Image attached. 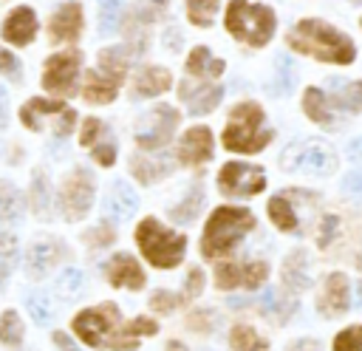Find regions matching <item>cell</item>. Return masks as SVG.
Wrapping results in <instances>:
<instances>
[{"label":"cell","mask_w":362,"mask_h":351,"mask_svg":"<svg viewBox=\"0 0 362 351\" xmlns=\"http://www.w3.org/2000/svg\"><path fill=\"white\" fill-rule=\"evenodd\" d=\"M71 328L82 343H88L93 348H110V351H133V348H139V334L158 331V326L150 317H136V320L124 323L116 303L82 309L74 317Z\"/></svg>","instance_id":"cell-1"},{"label":"cell","mask_w":362,"mask_h":351,"mask_svg":"<svg viewBox=\"0 0 362 351\" xmlns=\"http://www.w3.org/2000/svg\"><path fill=\"white\" fill-rule=\"evenodd\" d=\"M288 48H294L297 54L314 57L317 62H331V65H351L356 57V45L348 34H342L339 28H334L325 20L317 17H305L300 20L288 37H286Z\"/></svg>","instance_id":"cell-2"},{"label":"cell","mask_w":362,"mask_h":351,"mask_svg":"<svg viewBox=\"0 0 362 351\" xmlns=\"http://www.w3.org/2000/svg\"><path fill=\"white\" fill-rule=\"evenodd\" d=\"M252 229H255V215L246 207H218L201 232V255L209 260L223 258Z\"/></svg>","instance_id":"cell-3"},{"label":"cell","mask_w":362,"mask_h":351,"mask_svg":"<svg viewBox=\"0 0 362 351\" xmlns=\"http://www.w3.org/2000/svg\"><path fill=\"white\" fill-rule=\"evenodd\" d=\"M263 122H266V113L257 102H238L229 110V119L221 136L223 147L232 153H260L274 139V130H269Z\"/></svg>","instance_id":"cell-4"},{"label":"cell","mask_w":362,"mask_h":351,"mask_svg":"<svg viewBox=\"0 0 362 351\" xmlns=\"http://www.w3.org/2000/svg\"><path fill=\"white\" fill-rule=\"evenodd\" d=\"M136 51V45H113V48H102L99 51V68L88 71L85 76V88H82V99L93 102V105H107L116 99L119 85L127 74L130 65V54Z\"/></svg>","instance_id":"cell-5"},{"label":"cell","mask_w":362,"mask_h":351,"mask_svg":"<svg viewBox=\"0 0 362 351\" xmlns=\"http://www.w3.org/2000/svg\"><path fill=\"white\" fill-rule=\"evenodd\" d=\"M223 25L226 31L252 45V48H263L272 37H274V28H277V17L269 6L263 3H249V0H229L226 6V17H223Z\"/></svg>","instance_id":"cell-6"},{"label":"cell","mask_w":362,"mask_h":351,"mask_svg":"<svg viewBox=\"0 0 362 351\" xmlns=\"http://www.w3.org/2000/svg\"><path fill=\"white\" fill-rule=\"evenodd\" d=\"M136 243L144 255V260L156 269H175L181 258L187 255V238L181 232L167 229L156 218H144L136 226Z\"/></svg>","instance_id":"cell-7"},{"label":"cell","mask_w":362,"mask_h":351,"mask_svg":"<svg viewBox=\"0 0 362 351\" xmlns=\"http://www.w3.org/2000/svg\"><path fill=\"white\" fill-rule=\"evenodd\" d=\"M280 167L286 173H303V176H331L339 167V159L334 153V147L322 139H300L294 144H288L280 156Z\"/></svg>","instance_id":"cell-8"},{"label":"cell","mask_w":362,"mask_h":351,"mask_svg":"<svg viewBox=\"0 0 362 351\" xmlns=\"http://www.w3.org/2000/svg\"><path fill=\"white\" fill-rule=\"evenodd\" d=\"M181 122V113L173 108V105H158V108H150L139 122H136V130H133V139L141 150H158L164 147L170 139H173V130L178 127Z\"/></svg>","instance_id":"cell-9"},{"label":"cell","mask_w":362,"mask_h":351,"mask_svg":"<svg viewBox=\"0 0 362 351\" xmlns=\"http://www.w3.org/2000/svg\"><path fill=\"white\" fill-rule=\"evenodd\" d=\"M20 122H23L28 130H42L45 122H54V133H57V136H68V133L74 130L76 113H74L65 102H54V99L34 96V99H28V102L20 108Z\"/></svg>","instance_id":"cell-10"},{"label":"cell","mask_w":362,"mask_h":351,"mask_svg":"<svg viewBox=\"0 0 362 351\" xmlns=\"http://www.w3.org/2000/svg\"><path fill=\"white\" fill-rule=\"evenodd\" d=\"M311 204H320V195L311 192V190H283L277 192L274 198H269V218L277 229L283 232H303V215H300V207H311Z\"/></svg>","instance_id":"cell-11"},{"label":"cell","mask_w":362,"mask_h":351,"mask_svg":"<svg viewBox=\"0 0 362 351\" xmlns=\"http://www.w3.org/2000/svg\"><path fill=\"white\" fill-rule=\"evenodd\" d=\"M266 187V173L257 164H246V161H226L218 170V190L223 195L232 198H243V195H257Z\"/></svg>","instance_id":"cell-12"},{"label":"cell","mask_w":362,"mask_h":351,"mask_svg":"<svg viewBox=\"0 0 362 351\" xmlns=\"http://www.w3.org/2000/svg\"><path fill=\"white\" fill-rule=\"evenodd\" d=\"M79 51H59L45 59L42 68V88L57 96H74L76 93V76H79Z\"/></svg>","instance_id":"cell-13"},{"label":"cell","mask_w":362,"mask_h":351,"mask_svg":"<svg viewBox=\"0 0 362 351\" xmlns=\"http://www.w3.org/2000/svg\"><path fill=\"white\" fill-rule=\"evenodd\" d=\"M93 204V178L85 167H76L59 187V207L68 221H82Z\"/></svg>","instance_id":"cell-14"},{"label":"cell","mask_w":362,"mask_h":351,"mask_svg":"<svg viewBox=\"0 0 362 351\" xmlns=\"http://www.w3.org/2000/svg\"><path fill=\"white\" fill-rule=\"evenodd\" d=\"M269 277V263L252 260V263H218L215 266V286L218 289H257Z\"/></svg>","instance_id":"cell-15"},{"label":"cell","mask_w":362,"mask_h":351,"mask_svg":"<svg viewBox=\"0 0 362 351\" xmlns=\"http://www.w3.org/2000/svg\"><path fill=\"white\" fill-rule=\"evenodd\" d=\"M178 99L187 102L189 113L201 116V113H209V110H215V108L221 105L223 88L215 85V82H201V79H189V76H187V79L178 85Z\"/></svg>","instance_id":"cell-16"},{"label":"cell","mask_w":362,"mask_h":351,"mask_svg":"<svg viewBox=\"0 0 362 351\" xmlns=\"http://www.w3.org/2000/svg\"><path fill=\"white\" fill-rule=\"evenodd\" d=\"M348 300H351L348 277L342 272H331L322 280V289L317 294V311L322 317H339V314L348 311Z\"/></svg>","instance_id":"cell-17"},{"label":"cell","mask_w":362,"mask_h":351,"mask_svg":"<svg viewBox=\"0 0 362 351\" xmlns=\"http://www.w3.org/2000/svg\"><path fill=\"white\" fill-rule=\"evenodd\" d=\"M212 159V130L204 127V125H195L189 127L184 136H181V144H178V161L187 164V167H201Z\"/></svg>","instance_id":"cell-18"},{"label":"cell","mask_w":362,"mask_h":351,"mask_svg":"<svg viewBox=\"0 0 362 351\" xmlns=\"http://www.w3.org/2000/svg\"><path fill=\"white\" fill-rule=\"evenodd\" d=\"M62 258H65V246L59 241H37L25 252V272L28 277H45Z\"/></svg>","instance_id":"cell-19"},{"label":"cell","mask_w":362,"mask_h":351,"mask_svg":"<svg viewBox=\"0 0 362 351\" xmlns=\"http://www.w3.org/2000/svg\"><path fill=\"white\" fill-rule=\"evenodd\" d=\"M105 275H107L110 286H116V289H141L144 280H147L141 266H139V260L133 255H127V252L113 255L107 260V266H105Z\"/></svg>","instance_id":"cell-20"},{"label":"cell","mask_w":362,"mask_h":351,"mask_svg":"<svg viewBox=\"0 0 362 351\" xmlns=\"http://www.w3.org/2000/svg\"><path fill=\"white\" fill-rule=\"evenodd\" d=\"M48 34H51V42H74L82 34V6L62 3L48 23Z\"/></svg>","instance_id":"cell-21"},{"label":"cell","mask_w":362,"mask_h":351,"mask_svg":"<svg viewBox=\"0 0 362 351\" xmlns=\"http://www.w3.org/2000/svg\"><path fill=\"white\" fill-rule=\"evenodd\" d=\"M37 37V14L28 6H17L6 20H3V40L14 45H28Z\"/></svg>","instance_id":"cell-22"},{"label":"cell","mask_w":362,"mask_h":351,"mask_svg":"<svg viewBox=\"0 0 362 351\" xmlns=\"http://www.w3.org/2000/svg\"><path fill=\"white\" fill-rule=\"evenodd\" d=\"M226 71V62L212 57V51L206 45H195L187 57V76L189 79H201V82H212Z\"/></svg>","instance_id":"cell-23"},{"label":"cell","mask_w":362,"mask_h":351,"mask_svg":"<svg viewBox=\"0 0 362 351\" xmlns=\"http://www.w3.org/2000/svg\"><path fill=\"white\" fill-rule=\"evenodd\" d=\"M280 277H283V286L288 294H297L303 289L311 286V275H308V258L303 249H294L286 255L283 260V269H280Z\"/></svg>","instance_id":"cell-24"},{"label":"cell","mask_w":362,"mask_h":351,"mask_svg":"<svg viewBox=\"0 0 362 351\" xmlns=\"http://www.w3.org/2000/svg\"><path fill=\"white\" fill-rule=\"evenodd\" d=\"M139 207V198L136 192L130 190L127 181H113L110 190H107V201H105V209L113 221H127Z\"/></svg>","instance_id":"cell-25"},{"label":"cell","mask_w":362,"mask_h":351,"mask_svg":"<svg viewBox=\"0 0 362 351\" xmlns=\"http://www.w3.org/2000/svg\"><path fill=\"white\" fill-rule=\"evenodd\" d=\"M170 85H173V76H170L167 68L147 65V68L139 71V76H136V82H133V96H136V99L158 96V93H164Z\"/></svg>","instance_id":"cell-26"},{"label":"cell","mask_w":362,"mask_h":351,"mask_svg":"<svg viewBox=\"0 0 362 351\" xmlns=\"http://www.w3.org/2000/svg\"><path fill=\"white\" fill-rule=\"evenodd\" d=\"M170 167H173V161L164 153H158V156L156 153H136L130 159V170L141 184H153L156 178H164L170 173Z\"/></svg>","instance_id":"cell-27"},{"label":"cell","mask_w":362,"mask_h":351,"mask_svg":"<svg viewBox=\"0 0 362 351\" xmlns=\"http://www.w3.org/2000/svg\"><path fill=\"white\" fill-rule=\"evenodd\" d=\"M303 110H305V116H308L311 122H317V125H334L331 99H328V93H325L322 88H317V85L305 88V93H303Z\"/></svg>","instance_id":"cell-28"},{"label":"cell","mask_w":362,"mask_h":351,"mask_svg":"<svg viewBox=\"0 0 362 351\" xmlns=\"http://www.w3.org/2000/svg\"><path fill=\"white\" fill-rule=\"evenodd\" d=\"M294 309H297V300L286 297V294L277 292V289H269V292L260 297V314L269 317V320H274V323H286Z\"/></svg>","instance_id":"cell-29"},{"label":"cell","mask_w":362,"mask_h":351,"mask_svg":"<svg viewBox=\"0 0 362 351\" xmlns=\"http://www.w3.org/2000/svg\"><path fill=\"white\" fill-rule=\"evenodd\" d=\"M337 91L328 96L334 110H348V113H359L362 110V79L356 82H334Z\"/></svg>","instance_id":"cell-30"},{"label":"cell","mask_w":362,"mask_h":351,"mask_svg":"<svg viewBox=\"0 0 362 351\" xmlns=\"http://www.w3.org/2000/svg\"><path fill=\"white\" fill-rule=\"evenodd\" d=\"M229 345H232V351H269V343H266L252 326H246V323L232 326V331H229Z\"/></svg>","instance_id":"cell-31"},{"label":"cell","mask_w":362,"mask_h":351,"mask_svg":"<svg viewBox=\"0 0 362 351\" xmlns=\"http://www.w3.org/2000/svg\"><path fill=\"white\" fill-rule=\"evenodd\" d=\"M201 204H204V187L201 184H192L189 192H187V198H181V204L170 207V218L175 224H189V221H195Z\"/></svg>","instance_id":"cell-32"},{"label":"cell","mask_w":362,"mask_h":351,"mask_svg":"<svg viewBox=\"0 0 362 351\" xmlns=\"http://www.w3.org/2000/svg\"><path fill=\"white\" fill-rule=\"evenodd\" d=\"M28 198H31L34 215H40V218H48V215H51V187H48V178H45L40 170H37L34 178H31V192H28Z\"/></svg>","instance_id":"cell-33"},{"label":"cell","mask_w":362,"mask_h":351,"mask_svg":"<svg viewBox=\"0 0 362 351\" xmlns=\"http://www.w3.org/2000/svg\"><path fill=\"white\" fill-rule=\"evenodd\" d=\"M23 215V192L11 181H0V221H17Z\"/></svg>","instance_id":"cell-34"},{"label":"cell","mask_w":362,"mask_h":351,"mask_svg":"<svg viewBox=\"0 0 362 351\" xmlns=\"http://www.w3.org/2000/svg\"><path fill=\"white\" fill-rule=\"evenodd\" d=\"M164 11H167V0H139V3L133 6V20H130V25H133V28H144V25L156 23Z\"/></svg>","instance_id":"cell-35"},{"label":"cell","mask_w":362,"mask_h":351,"mask_svg":"<svg viewBox=\"0 0 362 351\" xmlns=\"http://www.w3.org/2000/svg\"><path fill=\"white\" fill-rule=\"evenodd\" d=\"M218 0H187V17L192 25H201V28H209L215 14H218Z\"/></svg>","instance_id":"cell-36"},{"label":"cell","mask_w":362,"mask_h":351,"mask_svg":"<svg viewBox=\"0 0 362 351\" xmlns=\"http://www.w3.org/2000/svg\"><path fill=\"white\" fill-rule=\"evenodd\" d=\"M342 232V218L339 215H322L317 221V229H314V238H317V246L320 249H328Z\"/></svg>","instance_id":"cell-37"},{"label":"cell","mask_w":362,"mask_h":351,"mask_svg":"<svg viewBox=\"0 0 362 351\" xmlns=\"http://www.w3.org/2000/svg\"><path fill=\"white\" fill-rule=\"evenodd\" d=\"M0 343L3 345H11V348L23 343V323H20V317H17L14 309H8V311L0 314Z\"/></svg>","instance_id":"cell-38"},{"label":"cell","mask_w":362,"mask_h":351,"mask_svg":"<svg viewBox=\"0 0 362 351\" xmlns=\"http://www.w3.org/2000/svg\"><path fill=\"white\" fill-rule=\"evenodd\" d=\"M122 23V0H102L99 3V31L113 34Z\"/></svg>","instance_id":"cell-39"},{"label":"cell","mask_w":362,"mask_h":351,"mask_svg":"<svg viewBox=\"0 0 362 351\" xmlns=\"http://www.w3.org/2000/svg\"><path fill=\"white\" fill-rule=\"evenodd\" d=\"M334 351H362V326H348L334 337Z\"/></svg>","instance_id":"cell-40"},{"label":"cell","mask_w":362,"mask_h":351,"mask_svg":"<svg viewBox=\"0 0 362 351\" xmlns=\"http://www.w3.org/2000/svg\"><path fill=\"white\" fill-rule=\"evenodd\" d=\"M105 136H110V133L105 130V125H102L99 119L88 116V119H85V125H82V133H79V144H82V147H93V144H96V142H102Z\"/></svg>","instance_id":"cell-41"},{"label":"cell","mask_w":362,"mask_h":351,"mask_svg":"<svg viewBox=\"0 0 362 351\" xmlns=\"http://www.w3.org/2000/svg\"><path fill=\"white\" fill-rule=\"evenodd\" d=\"M14 260H17V243H14L11 235H3L0 238V283L8 277Z\"/></svg>","instance_id":"cell-42"},{"label":"cell","mask_w":362,"mask_h":351,"mask_svg":"<svg viewBox=\"0 0 362 351\" xmlns=\"http://www.w3.org/2000/svg\"><path fill=\"white\" fill-rule=\"evenodd\" d=\"M113 241H116V229L110 224H96L93 229L85 232V243L93 246V249H102V246H107Z\"/></svg>","instance_id":"cell-43"},{"label":"cell","mask_w":362,"mask_h":351,"mask_svg":"<svg viewBox=\"0 0 362 351\" xmlns=\"http://www.w3.org/2000/svg\"><path fill=\"white\" fill-rule=\"evenodd\" d=\"M90 156L96 159V164H102V167H110V164L116 161V142H113L110 136H105L102 142H96V144L90 147Z\"/></svg>","instance_id":"cell-44"},{"label":"cell","mask_w":362,"mask_h":351,"mask_svg":"<svg viewBox=\"0 0 362 351\" xmlns=\"http://www.w3.org/2000/svg\"><path fill=\"white\" fill-rule=\"evenodd\" d=\"M0 74L3 76H8L11 82H17L20 76H23V68H20V59L11 54V51H6L3 45H0Z\"/></svg>","instance_id":"cell-45"},{"label":"cell","mask_w":362,"mask_h":351,"mask_svg":"<svg viewBox=\"0 0 362 351\" xmlns=\"http://www.w3.org/2000/svg\"><path fill=\"white\" fill-rule=\"evenodd\" d=\"M201 292H204V272H201L198 266H192V269L187 272V283H184L181 300H192V297H198Z\"/></svg>","instance_id":"cell-46"},{"label":"cell","mask_w":362,"mask_h":351,"mask_svg":"<svg viewBox=\"0 0 362 351\" xmlns=\"http://www.w3.org/2000/svg\"><path fill=\"white\" fill-rule=\"evenodd\" d=\"M25 306H28V311H31V317H34L37 323H48V320H51V306H48L45 294H31V297L25 300Z\"/></svg>","instance_id":"cell-47"},{"label":"cell","mask_w":362,"mask_h":351,"mask_svg":"<svg viewBox=\"0 0 362 351\" xmlns=\"http://www.w3.org/2000/svg\"><path fill=\"white\" fill-rule=\"evenodd\" d=\"M178 303H184L181 294H170V292H156V294L150 297V309H156V311H161V314H170Z\"/></svg>","instance_id":"cell-48"},{"label":"cell","mask_w":362,"mask_h":351,"mask_svg":"<svg viewBox=\"0 0 362 351\" xmlns=\"http://www.w3.org/2000/svg\"><path fill=\"white\" fill-rule=\"evenodd\" d=\"M187 323H189L192 331H212V326H215V314H212L209 309H198V311L189 314Z\"/></svg>","instance_id":"cell-49"},{"label":"cell","mask_w":362,"mask_h":351,"mask_svg":"<svg viewBox=\"0 0 362 351\" xmlns=\"http://www.w3.org/2000/svg\"><path fill=\"white\" fill-rule=\"evenodd\" d=\"M79 286H82V275H79V269H68V272H62V277H59V283H57V289H59L62 294H76Z\"/></svg>","instance_id":"cell-50"},{"label":"cell","mask_w":362,"mask_h":351,"mask_svg":"<svg viewBox=\"0 0 362 351\" xmlns=\"http://www.w3.org/2000/svg\"><path fill=\"white\" fill-rule=\"evenodd\" d=\"M342 192H348L351 198H359L362 201V170H354L342 178Z\"/></svg>","instance_id":"cell-51"},{"label":"cell","mask_w":362,"mask_h":351,"mask_svg":"<svg viewBox=\"0 0 362 351\" xmlns=\"http://www.w3.org/2000/svg\"><path fill=\"white\" fill-rule=\"evenodd\" d=\"M286 351H320V343L311 340V337H300V340H294Z\"/></svg>","instance_id":"cell-52"},{"label":"cell","mask_w":362,"mask_h":351,"mask_svg":"<svg viewBox=\"0 0 362 351\" xmlns=\"http://www.w3.org/2000/svg\"><path fill=\"white\" fill-rule=\"evenodd\" d=\"M54 345H57L59 351H79V348L74 345V340H71L65 331H54Z\"/></svg>","instance_id":"cell-53"},{"label":"cell","mask_w":362,"mask_h":351,"mask_svg":"<svg viewBox=\"0 0 362 351\" xmlns=\"http://www.w3.org/2000/svg\"><path fill=\"white\" fill-rule=\"evenodd\" d=\"M348 156H351L354 161H359V164H362V136H356V139L348 144Z\"/></svg>","instance_id":"cell-54"},{"label":"cell","mask_w":362,"mask_h":351,"mask_svg":"<svg viewBox=\"0 0 362 351\" xmlns=\"http://www.w3.org/2000/svg\"><path fill=\"white\" fill-rule=\"evenodd\" d=\"M6 105H8V99H6V91L0 88V127H6Z\"/></svg>","instance_id":"cell-55"},{"label":"cell","mask_w":362,"mask_h":351,"mask_svg":"<svg viewBox=\"0 0 362 351\" xmlns=\"http://www.w3.org/2000/svg\"><path fill=\"white\" fill-rule=\"evenodd\" d=\"M167 351H187V348H184L181 343H175V340H173V343H167Z\"/></svg>","instance_id":"cell-56"},{"label":"cell","mask_w":362,"mask_h":351,"mask_svg":"<svg viewBox=\"0 0 362 351\" xmlns=\"http://www.w3.org/2000/svg\"><path fill=\"white\" fill-rule=\"evenodd\" d=\"M356 303H359V306H362V280H359V283H356Z\"/></svg>","instance_id":"cell-57"},{"label":"cell","mask_w":362,"mask_h":351,"mask_svg":"<svg viewBox=\"0 0 362 351\" xmlns=\"http://www.w3.org/2000/svg\"><path fill=\"white\" fill-rule=\"evenodd\" d=\"M354 263H356V269H362V252H359V255L354 258Z\"/></svg>","instance_id":"cell-58"},{"label":"cell","mask_w":362,"mask_h":351,"mask_svg":"<svg viewBox=\"0 0 362 351\" xmlns=\"http://www.w3.org/2000/svg\"><path fill=\"white\" fill-rule=\"evenodd\" d=\"M351 3H354V6H362V0H351Z\"/></svg>","instance_id":"cell-59"},{"label":"cell","mask_w":362,"mask_h":351,"mask_svg":"<svg viewBox=\"0 0 362 351\" xmlns=\"http://www.w3.org/2000/svg\"><path fill=\"white\" fill-rule=\"evenodd\" d=\"M359 25H362V20H359Z\"/></svg>","instance_id":"cell-60"}]
</instances>
